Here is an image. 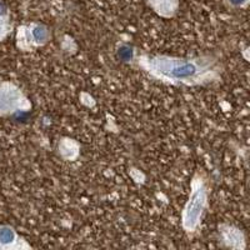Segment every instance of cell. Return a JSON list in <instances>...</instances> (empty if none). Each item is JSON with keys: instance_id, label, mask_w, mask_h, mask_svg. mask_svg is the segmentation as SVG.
I'll return each mask as SVG.
<instances>
[{"instance_id": "4", "label": "cell", "mask_w": 250, "mask_h": 250, "mask_svg": "<svg viewBox=\"0 0 250 250\" xmlns=\"http://www.w3.org/2000/svg\"><path fill=\"white\" fill-rule=\"evenodd\" d=\"M149 3L159 13H171L176 6V0H149Z\"/></svg>"}, {"instance_id": "1", "label": "cell", "mask_w": 250, "mask_h": 250, "mask_svg": "<svg viewBox=\"0 0 250 250\" xmlns=\"http://www.w3.org/2000/svg\"><path fill=\"white\" fill-rule=\"evenodd\" d=\"M154 71L159 73L167 79H175L180 82H190L199 77L205 71L204 66L194 60L170 59V58H158L151 62Z\"/></svg>"}, {"instance_id": "2", "label": "cell", "mask_w": 250, "mask_h": 250, "mask_svg": "<svg viewBox=\"0 0 250 250\" xmlns=\"http://www.w3.org/2000/svg\"><path fill=\"white\" fill-rule=\"evenodd\" d=\"M14 100H18L14 90L6 86H0V113L12 111L14 109Z\"/></svg>"}, {"instance_id": "3", "label": "cell", "mask_w": 250, "mask_h": 250, "mask_svg": "<svg viewBox=\"0 0 250 250\" xmlns=\"http://www.w3.org/2000/svg\"><path fill=\"white\" fill-rule=\"evenodd\" d=\"M14 230L9 227H0V248L12 247L13 243L15 242Z\"/></svg>"}, {"instance_id": "5", "label": "cell", "mask_w": 250, "mask_h": 250, "mask_svg": "<svg viewBox=\"0 0 250 250\" xmlns=\"http://www.w3.org/2000/svg\"><path fill=\"white\" fill-rule=\"evenodd\" d=\"M9 26V13L6 6L0 0V39H3L5 34L8 33Z\"/></svg>"}, {"instance_id": "6", "label": "cell", "mask_w": 250, "mask_h": 250, "mask_svg": "<svg viewBox=\"0 0 250 250\" xmlns=\"http://www.w3.org/2000/svg\"><path fill=\"white\" fill-rule=\"evenodd\" d=\"M228 3L234 8H244L248 5V0H228Z\"/></svg>"}]
</instances>
